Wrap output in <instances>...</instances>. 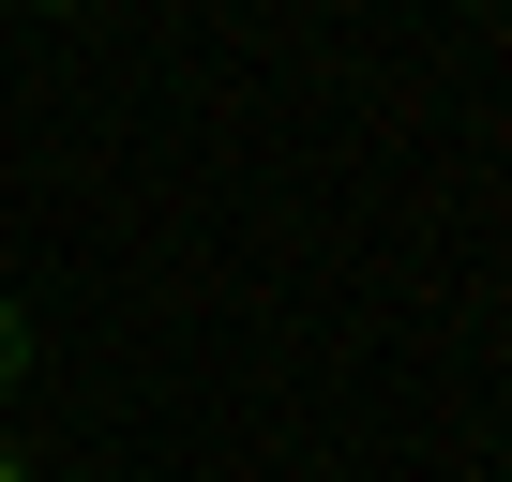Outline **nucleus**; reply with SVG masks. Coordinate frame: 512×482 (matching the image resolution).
<instances>
[{
	"label": "nucleus",
	"mask_w": 512,
	"mask_h": 482,
	"mask_svg": "<svg viewBox=\"0 0 512 482\" xmlns=\"http://www.w3.org/2000/svg\"><path fill=\"white\" fill-rule=\"evenodd\" d=\"M31 362H46V332H31L16 302H0V407H16V392H31Z\"/></svg>",
	"instance_id": "obj_1"
},
{
	"label": "nucleus",
	"mask_w": 512,
	"mask_h": 482,
	"mask_svg": "<svg viewBox=\"0 0 512 482\" xmlns=\"http://www.w3.org/2000/svg\"><path fill=\"white\" fill-rule=\"evenodd\" d=\"M0 482H31V452H16V437H0Z\"/></svg>",
	"instance_id": "obj_2"
}]
</instances>
